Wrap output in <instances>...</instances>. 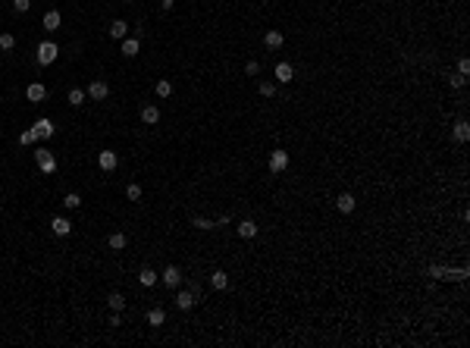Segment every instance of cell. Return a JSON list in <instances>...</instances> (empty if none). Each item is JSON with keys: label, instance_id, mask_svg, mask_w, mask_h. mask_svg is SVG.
<instances>
[{"label": "cell", "instance_id": "obj_1", "mask_svg": "<svg viewBox=\"0 0 470 348\" xmlns=\"http://www.w3.org/2000/svg\"><path fill=\"white\" fill-rule=\"evenodd\" d=\"M57 57H60V47L54 44V41H41L38 50H35L38 66H50V63H57Z\"/></svg>", "mask_w": 470, "mask_h": 348}, {"label": "cell", "instance_id": "obj_2", "mask_svg": "<svg viewBox=\"0 0 470 348\" xmlns=\"http://www.w3.org/2000/svg\"><path fill=\"white\" fill-rule=\"evenodd\" d=\"M35 160H38V169H41V173H47V176L57 173V157L50 154V151L38 148V151H35Z\"/></svg>", "mask_w": 470, "mask_h": 348}, {"label": "cell", "instance_id": "obj_3", "mask_svg": "<svg viewBox=\"0 0 470 348\" xmlns=\"http://www.w3.org/2000/svg\"><path fill=\"white\" fill-rule=\"evenodd\" d=\"M160 283H163V285H169V288H176L179 283H182V270H179L176 264H169V267L163 270V273H160Z\"/></svg>", "mask_w": 470, "mask_h": 348}, {"label": "cell", "instance_id": "obj_4", "mask_svg": "<svg viewBox=\"0 0 470 348\" xmlns=\"http://www.w3.org/2000/svg\"><path fill=\"white\" fill-rule=\"evenodd\" d=\"M85 95H88L91 100H104V97H110V85L97 79V82H91V85H88V91H85Z\"/></svg>", "mask_w": 470, "mask_h": 348}, {"label": "cell", "instance_id": "obj_5", "mask_svg": "<svg viewBox=\"0 0 470 348\" xmlns=\"http://www.w3.org/2000/svg\"><path fill=\"white\" fill-rule=\"evenodd\" d=\"M116 163H119L116 151H100V154H97V166L104 169V173H113V169H116Z\"/></svg>", "mask_w": 470, "mask_h": 348}, {"label": "cell", "instance_id": "obj_6", "mask_svg": "<svg viewBox=\"0 0 470 348\" xmlns=\"http://www.w3.org/2000/svg\"><path fill=\"white\" fill-rule=\"evenodd\" d=\"M25 97H29L31 104H41V100L47 97V88H44V85H41V82H31L29 88H25Z\"/></svg>", "mask_w": 470, "mask_h": 348}, {"label": "cell", "instance_id": "obj_7", "mask_svg": "<svg viewBox=\"0 0 470 348\" xmlns=\"http://www.w3.org/2000/svg\"><path fill=\"white\" fill-rule=\"evenodd\" d=\"M288 166V151H273L270 154V169L273 173H282Z\"/></svg>", "mask_w": 470, "mask_h": 348}, {"label": "cell", "instance_id": "obj_8", "mask_svg": "<svg viewBox=\"0 0 470 348\" xmlns=\"http://www.w3.org/2000/svg\"><path fill=\"white\" fill-rule=\"evenodd\" d=\"M31 129H35V132H38V138H50V135H54V132H57V126H54V123H50V120H47V116H41V120H38L35 126H31Z\"/></svg>", "mask_w": 470, "mask_h": 348}, {"label": "cell", "instance_id": "obj_9", "mask_svg": "<svg viewBox=\"0 0 470 348\" xmlns=\"http://www.w3.org/2000/svg\"><path fill=\"white\" fill-rule=\"evenodd\" d=\"M50 229H54V235H69L72 232V223L66 217H54V220H50Z\"/></svg>", "mask_w": 470, "mask_h": 348}, {"label": "cell", "instance_id": "obj_10", "mask_svg": "<svg viewBox=\"0 0 470 348\" xmlns=\"http://www.w3.org/2000/svg\"><path fill=\"white\" fill-rule=\"evenodd\" d=\"M141 123H144V126H157V123H160V110L154 107V104L141 107Z\"/></svg>", "mask_w": 470, "mask_h": 348}, {"label": "cell", "instance_id": "obj_11", "mask_svg": "<svg viewBox=\"0 0 470 348\" xmlns=\"http://www.w3.org/2000/svg\"><path fill=\"white\" fill-rule=\"evenodd\" d=\"M125 35H129V22H125V19H113V22H110V38L123 41Z\"/></svg>", "mask_w": 470, "mask_h": 348}, {"label": "cell", "instance_id": "obj_12", "mask_svg": "<svg viewBox=\"0 0 470 348\" xmlns=\"http://www.w3.org/2000/svg\"><path fill=\"white\" fill-rule=\"evenodd\" d=\"M194 304H198V298H194L191 292H179V295H176V308H179V311H191Z\"/></svg>", "mask_w": 470, "mask_h": 348}, {"label": "cell", "instance_id": "obj_13", "mask_svg": "<svg viewBox=\"0 0 470 348\" xmlns=\"http://www.w3.org/2000/svg\"><path fill=\"white\" fill-rule=\"evenodd\" d=\"M295 79V69H292V63H276V82H292Z\"/></svg>", "mask_w": 470, "mask_h": 348}, {"label": "cell", "instance_id": "obj_14", "mask_svg": "<svg viewBox=\"0 0 470 348\" xmlns=\"http://www.w3.org/2000/svg\"><path fill=\"white\" fill-rule=\"evenodd\" d=\"M138 283H141V285H157V283H160V273H154L151 267H141V270H138Z\"/></svg>", "mask_w": 470, "mask_h": 348}, {"label": "cell", "instance_id": "obj_15", "mask_svg": "<svg viewBox=\"0 0 470 348\" xmlns=\"http://www.w3.org/2000/svg\"><path fill=\"white\" fill-rule=\"evenodd\" d=\"M336 207L342 210V214H351V210H354V198H351V191H342L339 198H336Z\"/></svg>", "mask_w": 470, "mask_h": 348}, {"label": "cell", "instance_id": "obj_16", "mask_svg": "<svg viewBox=\"0 0 470 348\" xmlns=\"http://www.w3.org/2000/svg\"><path fill=\"white\" fill-rule=\"evenodd\" d=\"M60 22H63V19H60V13H57V10H47V13H44V19H41V25H44L47 32H57V29H60Z\"/></svg>", "mask_w": 470, "mask_h": 348}, {"label": "cell", "instance_id": "obj_17", "mask_svg": "<svg viewBox=\"0 0 470 348\" xmlns=\"http://www.w3.org/2000/svg\"><path fill=\"white\" fill-rule=\"evenodd\" d=\"M238 235H242V239H254V235H257V223H254V220H242V223H238Z\"/></svg>", "mask_w": 470, "mask_h": 348}, {"label": "cell", "instance_id": "obj_18", "mask_svg": "<svg viewBox=\"0 0 470 348\" xmlns=\"http://www.w3.org/2000/svg\"><path fill=\"white\" fill-rule=\"evenodd\" d=\"M210 285H213V288H219V292H223V288H229V276H226V270H217V273H210Z\"/></svg>", "mask_w": 470, "mask_h": 348}, {"label": "cell", "instance_id": "obj_19", "mask_svg": "<svg viewBox=\"0 0 470 348\" xmlns=\"http://www.w3.org/2000/svg\"><path fill=\"white\" fill-rule=\"evenodd\" d=\"M138 50H141V41L138 38H123V54L125 57H135Z\"/></svg>", "mask_w": 470, "mask_h": 348}, {"label": "cell", "instance_id": "obj_20", "mask_svg": "<svg viewBox=\"0 0 470 348\" xmlns=\"http://www.w3.org/2000/svg\"><path fill=\"white\" fill-rule=\"evenodd\" d=\"M282 41H285V38H282V32H276V29L263 35V44H267V47H273V50H276V47H282Z\"/></svg>", "mask_w": 470, "mask_h": 348}, {"label": "cell", "instance_id": "obj_21", "mask_svg": "<svg viewBox=\"0 0 470 348\" xmlns=\"http://www.w3.org/2000/svg\"><path fill=\"white\" fill-rule=\"evenodd\" d=\"M163 320H166L163 308H151V311H148V323H151V326H163Z\"/></svg>", "mask_w": 470, "mask_h": 348}, {"label": "cell", "instance_id": "obj_22", "mask_svg": "<svg viewBox=\"0 0 470 348\" xmlns=\"http://www.w3.org/2000/svg\"><path fill=\"white\" fill-rule=\"evenodd\" d=\"M455 138H458V141H467V138H470V123H467V120H458V123H455Z\"/></svg>", "mask_w": 470, "mask_h": 348}, {"label": "cell", "instance_id": "obj_23", "mask_svg": "<svg viewBox=\"0 0 470 348\" xmlns=\"http://www.w3.org/2000/svg\"><path fill=\"white\" fill-rule=\"evenodd\" d=\"M107 304L113 311H125V295H119V292H110L107 295Z\"/></svg>", "mask_w": 470, "mask_h": 348}, {"label": "cell", "instance_id": "obj_24", "mask_svg": "<svg viewBox=\"0 0 470 348\" xmlns=\"http://www.w3.org/2000/svg\"><path fill=\"white\" fill-rule=\"evenodd\" d=\"M125 242H129V239H125V232H113V235H110V248H113V251H123Z\"/></svg>", "mask_w": 470, "mask_h": 348}, {"label": "cell", "instance_id": "obj_25", "mask_svg": "<svg viewBox=\"0 0 470 348\" xmlns=\"http://www.w3.org/2000/svg\"><path fill=\"white\" fill-rule=\"evenodd\" d=\"M85 97H88V95H85V91H82V88H72V91H69V95H66V100H69V104H72V107H79V104H85Z\"/></svg>", "mask_w": 470, "mask_h": 348}, {"label": "cell", "instance_id": "obj_26", "mask_svg": "<svg viewBox=\"0 0 470 348\" xmlns=\"http://www.w3.org/2000/svg\"><path fill=\"white\" fill-rule=\"evenodd\" d=\"M63 207H66V210H75V207H82V198H79L75 191H69V194L63 198Z\"/></svg>", "mask_w": 470, "mask_h": 348}, {"label": "cell", "instance_id": "obj_27", "mask_svg": "<svg viewBox=\"0 0 470 348\" xmlns=\"http://www.w3.org/2000/svg\"><path fill=\"white\" fill-rule=\"evenodd\" d=\"M35 141H38V132H35V129H25V132L19 135V144H22V148H29V144H35Z\"/></svg>", "mask_w": 470, "mask_h": 348}, {"label": "cell", "instance_id": "obj_28", "mask_svg": "<svg viewBox=\"0 0 470 348\" xmlns=\"http://www.w3.org/2000/svg\"><path fill=\"white\" fill-rule=\"evenodd\" d=\"M169 95H173V85H169L166 79H160L157 82V97H169Z\"/></svg>", "mask_w": 470, "mask_h": 348}, {"label": "cell", "instance_id": "obj_29", "mask_svg": "<svg viewBox=\"0 0 470 348\" xmlns=\"http://www.w3.org/2000/svg\"><path fill=\"white\" fill-rule=\"evenodd\" d=\"M125 198H129V201H141V185H135V182L125 185Z\"/></svg>", "mask_w": 470, "mask_h": 348}, {"label": "cell", "instance_id": "obj_30", "mask_svg": "<svg viewBox=\"0 0 470 348\" xmlns=\"http://www.w3.org/2000/svg\"><path fill=\"white\" fill-rule=\"evenodd\" d=\"M13 47H16V38L10 32H3V35H0V50H13Z\"/></svg>", "mask_w": 470, "mask_h": 348}, {"label": "cell", "instance_id": "obj_31", "mask_svg": "<svg viewBox=\"0 0 470 348\" xmlns=\"http://www.w3.org/2000/svg\"><path fill=\"white\" fill-rule=\"evenodd\" d=\"M13 10L16 13H29L31 10V0H13Z\"/></svg>", "mask_w": 470, "mask_h": 348}, {"label": "cell", "instance_id": "obj_32", "mask_svg": "<svg viewBox=\"0 0 470 348\" xmlns=\"http://www.w3.org/2000/svg\"><path fill=\"white\" fill-rule=\"evenodd\" d=\"M260 95L263 97H273V95H276V85H273V82H260Z\"/></svg>", "mask_w": 470, "mask_h": 348}, {"label": "cell", "instance_id": "obj_33", "mask_svg": "<svg viewBox=\"0 0 470 348\" xmlns=\"http://www.w3.org/2000/svg\"><path fill=\"white\" fill-rule=\"evenodd\" d=\"M194 226H198V229H217V220H201L198 217V220H194Z\"/></svg>", "mask_w": 470, "mask_h": 348}, {"label": "cell", "instance_id": "obj_34", "mask_svg": "<svg viewBox=\"0 0 470 348\" xmlns=\"http://www.w3.org/2000/svg\"><path fill=\"white\" fill-rule=\"evenodd\" d=\"M245 72H248V75H257V72H260V63H257V60H248Z\"/></svg>", "mask_w": 470, "mask_h": 348}, {"label": "cell", "instance_id": "obj_35", "mask_svg": "<svg viewBox=\"0 0 470 348\" xmlns=\"http://www.w3.org/2000/svg\"><path fill=\"white\" fill-rule=\"evenodd\" d=\"M467 72H470V60H467V57H464V60H461V63H458V75H467Z\"/></svg>", "mask_w": 470, "mask_h": 348}, {"label": "cell", "instance_id": "obj_36", "mask_svg": "<svg viewBox=\"0 0 470 348\" xmlns=\"http://www.w3.org/2000/svg\"><path fill=\"white\" fill-rule=\"evenodd\" d=\"M467 82V75H451V88H461Z\"/></svg>", "mask_w": 470, "mask_h": 348}, {"label": "cell", "instance_id": "obj_37", "mask_svg": "<svg viewBox=\"0 0 470 348\" xmlns=\"http://www.w3.org/2000/svg\"><path fill=\"white\" fill-rule=\"evenodd\" d=\"M107 323H110V326H119V323H123V320H119V311L110 314V320H107Z\"/></svg>", "mask_w": 470, "mask_h": 348}, {"label": "cell", "instance_id": "obj_38", "mask_svg": "<svg viewBox=\"0 0 470 348\" xmlns=\"http://www.w3.org/2000/svg\"><path fill=\"white\" fill-rule=\"evenodd\" d=\"M173 3H176V0H160V6H163V10H173Z\"/></svg>", "mask_w": 470, "mask_h": 348}, {"label": "cell", "instance_id": "obj_39", "mask_svg": "<svg viewBox=\"0 0 470 348\" xmlns=\"http://www.w3.org/2000/svg\"><path fill=\"white\" fill-rule=\"evenodd\" d=\"M125 3H132V0H125Z\"/></svg>", "mask_w": 470, "mask_h": 348}]
</instances>
